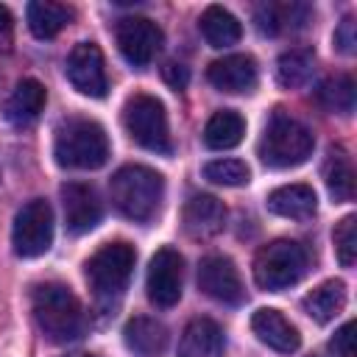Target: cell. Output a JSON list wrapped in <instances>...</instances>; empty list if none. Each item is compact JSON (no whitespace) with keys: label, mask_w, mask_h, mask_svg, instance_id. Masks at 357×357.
<instances>
[{"label":"cell","mask_w":357,"mask_h":357,"mask_svg":"<svg viewBox=\"0 0 357 357\" xmlns=\"http://www.w3.org/2000/svg\"><path fill=\"white\" fill-rule=\"evenodd\" d=\"M109 198L123 218L148 223L159 215L165 198V176L145 165H123L109 181Z\"/></svg>","instance_id":"cell-1"},{"label":"cell","mask_w":357,"mask_h":357,"mask_svg":"<svg viewBox=\"0 0 357 357\" xmlns=\"http://www.w3.org/2000/svg\"><path fill=\"white\" fill-rule=\"evenodd\" d=\"M31 310L42 337L50 343H70L84 332L81 301L67 284H59V282L36 284L31 296Z\"/></svg>","instance_id":"cell-2"},{"label":"cell","mask_w":357,"mask_h":357,"mask_svg":"<svg viewBox=\"0 0 357 357\" xmlns=\"http://www.w3.org/2000/svg\"><path fill=\"white\" fill-rule=\"evenodd\" d=\"M109 137L98 120L67 117L56 128L53 156L67 170H98L109 159Z\"/></svg>","instance_id":"cell-3"},{"label":"cell","mask_w":357,"mask_h":357,"mask_svg":"<svg viewBox=\"0 0 357 357\" xmlns=\"http://www.w3.org/2000/svg\"><path fill=\"white\" fill-rule=\"evenodd\" d=\"M315 148V139H312V131L290 117L287 112L282 109H273V114L268 117L265 128H262V137H259V159L265 167H273V170H287V167H298L310 159Z\"/></svg>","instance_id":"cell-4"},{"label":"cell","mask_w":357,"mask_h":357,"mask_svg":"<svg viewBox=\"0 0 357 357\" xmlns=\"http://www.w3.org/2000/svg\"><path fill=\"white\" fill-rule=\"evenodd\" d=\"M310 271V254L298 240H273L262 245L254 257V282L259 290L279 293L301 282V276Z\"/></svg>","instance_id":"cell-5"},{"label":"cell","mask_w":357,"mask_h":357,"mask_svg":"<svg viewBox=\"0 0 357 357\" xmlns=\"http://www.w3.org/2000/svg\"><path fill=\"white\" fill-rule=\"evenodd\" d=\"M134 265H137V251L131 243L126 240H114V243H106L100 245L84 265V276H86V284L89 290L103 298V301H112V298H120L123 290L128 287V279L134 273Z\"/></svg>","instance_id":"cell-6"},{"label":"cell","mask_w":357,"mask_h":357,"mask_svg":"<svg viewBox=\"0 0 357 357\" xmlns=\"http://www.w3.org/2000/svg\"><path fill=\"white\" fill-rule=\"evenodd\" d=\"M123 126L128 137L153 153H170V131H167V112L159 98L137 92L123 106Z\"/></svg>","instance_id":"cell-7"},{"label":"cell","mask_w":357,"mask_h":357,"mask_svg":"<svg viewBox=\"0 0 357 357\" xmlns=\"http://www.w3.org/2000/svg\"><path fill=\"white\" fill-rule=\"evenodd\" d=\"M50 243H53V209L45 198H33L14 218V229H11L14 254L22 259H33L42 257L50 248Z\"/></svg>","instance_id":"cell-8"},{"label":"cell","mask_w":357,"mask_h":357,"mask_svg":"<svg viewBox=\"0 0 357 357\" xmlns=\"http://www.w3.org/2000/svg\"><path fill=\"white\" fill-rule=\"evenodd\" d=\"M181 287H184V257L165 245L151 257L148 265V276H145V290H148V301L167 310L176 307L181 298Z\"/></svg>","instance_id":"cell-9"},{"label":"cell","mask_w":357,"mask_h":357,"mask_svg":"<svg viewBox=\"0 0 357 357\" xmlns=\"http://www.w3.org/2000/svg\"><path fill=\"white\" fill-rule=\"evenodd\" d=\"M114 39H117V47L128 64L148 67L156 59V53L162 50L165 33L148 17H123L114 28Z\"/></svg>","instance_id":"cell-10"},{"label":"cell","mask_w":357,"mask_h":357,"mask_svg":"<svg viewBox=\"0 0 357 357\" xmlns=\"http://www.w3.org/2000/svg\"><path fill=\"white\" fill-rule=\"evenodd\" d=\"M198 287L212 301L229 304V307H237L245 298L240 271L223 254H209V257L201 259V265H198Z\"/></svg>","instance_id":"cell-11"},{"label":"cell","mask_w":357,"mask_h":357,"mask_svg":"<svg viewBox=\"0 0 357 357\" xmlns=\"http://www.w3.org/2000/svg\"><path fill=\"white\" fill-rule=\"evenodd\" d=\"M67 81L86 98H103L109 89L103 53L95 42H78L67 56Z\"/></svg>","instance_id":"cell-12"},{"label":"cell","mask_w":357,"mask_h":357,"mask_svg":"<svg viewBox=\"0 0 357 357\" xmlns=\"http://www.w3.org/2000/svg\"><path fill=\"white\" fill-rule=\"evenodd\" d=\"M61 206H64V223L73 234H86L100 223L103 204L98 192L84 181H67L61 184Z\"/></svg>","instance_id":"cell-13"},{"label":"cell","mask_w":357,"mask_h":357,"mask_svg":"<svg viewBox=\"0 0 357 357\" xmlns=\"http://www.w3.org/2000/svg\"><path fill=\"white\" fill-rule=\"evenodd\" d=\"M206 78L215 89L229 92V95H240V92H251L257 86L259 70H257L254 56L231 53V56H223V59L212 61L209 70H206Z\"/></svg>","instance_id":"cell-14"},{"label":"cell","mask_w":357,"mask_h":357,"mask_svg":"<svg viewBox=\"0 0 357 357\" xmlns=\"http://www.w3.org/2000/svg\"><path fill=\"white\" fill-rule=\"evenodd\" d=\"M251 329H254V335H257L268 349H273V351H279V354H293V351H298V346H301L298 329H296L279 310H273V307L257 310V312L251 315Z\"/></svg>","instance_id":"cell-15"},{"label":"cell","mask_w":357,"mask_h":357,"mask_svg":"<svg viewBox=\"0 0 357 357\" xmlns=\"http://www.w3.org/2000/svg\"><path fill=\"white\" fill-rule=\"evenodd\" d=\"M181 220H184V231L192 240H206V237H215L223 229V223H226V206L215 195H204L201 192V195H192L184 204Z\"/></svg>","instance_id":"cell-16"},{"label":"cell","mask_w":357,"mask_h":357,"mask_svg":"<svg viewBox=\"0 0 357 357\" xmlns=\"http://www.w3.org/2000/svg\"><path fill=\"white\" fill-rule=\"evenodd\" d=\"M226 337L212 318H192L178 340L176 357H223Z\"/></svg>","instance_id":"cell-17"},{"label":"cell","mask_w":357,"mask_h":357,"mask_svg":"<svg viewBox=\"0 0 357 357\" xmlns=\"http://www.w3.org/2000/svg\"><path fill=\"white\" fill-rule=\"evenodd\" d=\"M123 343L137 357H159L167 349V326L151 315H137L123 326Z\"/></svg>","instance_id":"cell-18"},{"label":"cell","mask_w":357,"mask_h":357,"mask_svg":"<svg viewBox=\"0 0 357 357\" xmlns=\"http://www.w3.org/2000/svg\"><path fill=\"white\" fill-rule=\"evenodd\" d=\"M265 206H268V212H273L279 218L307 220L315 215L318 198H315V190L310 184H284V187H276L265 198Z\"/></svg>","instance_id":"cell-19"},{"label":"cell","mask_w":357,"mask_h":357,"mask_svg":"<svg viewBox=\"0 0 357 357\" xmlns=\"http://www.w3.org/2000/svg\"><path fill=\"white\" fill-rule=\"evenodd\" d=\"M254 22H257L259 33H265V36H276L287 28L298 31L310 22V6H304V3H284V6L262 3L254 11Z\"/></svg>","instance_id":"cell-20"},{"label":"cell","mask_w":357,"mask_h":357,"mask_svg":"<svg viewBox=\"0 0 357 357\" xmlns=\"http://www.w3.org/2000/svg\"><path fill=\"white\" fill-rule=\"evenodd\" d=\"M45 100H47L45 86H42L36 78H22V81L14 86V92H11L8 103H6V117H8V123H14V126H31V123L42 114Z\"/></svg>","instance_id":"cell-21"},{"label":"cell","mask_w":357,"mask_h":357,"mask_svg":"<svg viewBox=\"0 0 357 357\" xmlns=\"http://www.w3.org/2000/svg\"><path fill=\"white\" fill-rule=\"evenodd\" d=\"M28 28L36 39H53L56 33H61L70 20H73V8L67 3H56V0H33L28 3Z\"/></svg>","instance_id":"cell-22"},{"label":"cell","mask_w":357,"mask_h":357,"mask_svg":"<svg viewBox=\"0 0 357 357\" xmlns=\"http://www.w3.org/2000/svg\"><path fill=\"white\" fill-rule=\"evenodd\" d=\"M346 284L340 279H329L324 284H318L315 290H310L301 301L304 312L315 321V324H329L332 318H337L346 307Z\"/></svg>","instance_id":"cell-23"},{"label":"cell","mask_w":357,"mask_h":357,"mask_svg":"<svg viewBox=\"0 0 357 357\" xmlns=\"http://www.w3.org/2000/svg\"><path fill=\"white\" fill-rule=\"evenodd\" d=\"M324 181L335 204H346L354 198V165L346 148L340 145L329 148L326 162H324Z\"/></svg>","instance_id":"cell-24"},{"label":"cell","mask_w":357,"mask_h":357,"mask_svg":"<svg viewBox=\"0 0 357 357\" xmlns=\"http://www.w3.org/2000/svg\"><path fill=\"white\" fill-rule=\"evenodd\" d=\"M198 28L209 47H229V45L240 42V36H243L240 20L231 11H226L223 6H206L198 20Z\"/></svg>","instance_id":"cell-25"},{"label":"cell","mask_w":357,"mask_h":357,"mask_svg":"<svg viewBox=\"0 0 357 357\" xmlns=\"http://www.w3.org/2000/svg\"><path fill=\"white\" fill-rule=\"evenodd\" d=\"M243 134H245V120H243L234 109H220V112H215V114L206 120V126H204V142H206V148H212V151H226V148L240 145Z\"/></svg>","instance_id":"cell-26"},{"label":"cell","mask_w":357,"mask_h":357,"mask_svg":"<svg viewBox=\"0 0 357 357\" xmlns=\"http://www.w3.org/2000/svg\"><path fill=\"white\" fill-rule=\"evenodd\" d=\"M315 73V53L307 47H296L279 56L276 61V78L284 89H298L304 86Z\"/></svg>","instance_id":"cell-27"},{"label":"cell","mask_w":357,"mask_h":357,"mask_svg":"<svg viewBox=\"0 0 357 357\" xmlns=\"http://www.w3.org/2000/svg\"><path fill=\"white\" fill-rule=\"evenodd\" d=\"M315 100L332 114H351L354 100H357L354 78L351 75H335V78L321 81V86L315 89Z\"/></svg>","instance_id":"cell-28"},{"label":"cell","mask_w":357,"mask_h":357,"mask_svg":"<svg viewBox=\"0 0 357 357\" xmlns=\"http://www.w3.org/2000/svg\"><path fill=\"white\" fill-rule=\"evenodd\" d=\"M204 178L220 187H243L251 178V170L243 159H212L204 165Z\"/></svg>","instance_id":"cell-29"},{"label":"cell","mask_w":357,"mask_h":357,"mask_svg":"<svg viewBox=\"0 0 357 357\" xmlns=\"http://www.w3.org/2000/svg\"><path fill=\"white\" fill-rule=\"evenodd\" d=\"M332 240H335L337 262H340L343 268H351L354 259H357V218H354V215H346V218L335 226Z\"/></svg>","instance_id":"cell-30"},{"label":"cell","mask_w":357,"mask_h":357,"mask_svg":"<svg viewBox=\"0 0 357 357\" xmlns=\"http://www.w3.org/2000/svg\"><path fill=\"white\" fill-rule=\"evenodd\" d=\"M332 42H335V47H337L340 53H346V56H351V53L357 50V25H354V17H343V20L337 22V28H335V33H332Z\"/></svg>","instance_id":"cell-31"},{"label":"cell","mask_w":357,"mask_h":357,"mask_svg":"<svg viewBox=\"0 0 357 357\" xmlns=\"http://www.w3.org/2000/svg\"><path fill=\"white\" fill-rule=\"evenodd\" d=\"M354 329H357V324H354V321H346V324L335 332V337L329 340V349H332L337 357H354Z\"/></svg>","instance_id":"cell-32"},{"label":"cell","mask_w":357,"mask_h":357,"mask_svg":"<svg viewBox=\"0 0 357 357\" xmlns=\"http://www.w3.org/2000/svg\"><path fill=\"white\" fill-rule=\"evenodd\" d=\"M14 42V20L6 6H0V53H8Z\"/></svg>","instance_id":"cell-33"},{"label":"cell","mask_w":357,"mask_h":357,"mask_svg":"<svg viewBox=\"0 0 357 357\" xmlns=\"http://www.w3.org/2000/svg\"><path fill=\"white\" fill-rule=\"evenodd\" d=\"M162 73H165V81H167L173 89H184L187 81H190V70H187L184 64H173V61H170V64H165Z\"/></svg>","instance_id":"cell-34"},{"label":"cell","mask_w":357,"mask_h":357,"mask_svg":"<svg viewBox=\"0 0 357 357\" xmlns=\"http://www.w3.org/2000/svg\"><path fill=\"white\" fill-rule=\"evenodd\" d=\"M64 357H92V354H86V351H73V354H64Z\"/></svg>","instance_id":"cell-35"}]
</instances>
